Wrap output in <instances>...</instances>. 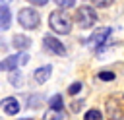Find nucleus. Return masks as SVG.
<instances>
[{
    "mask_svg": "<svg viewBox=\"0 0 124 120\" xmlns=\"http://www.w3.org/2000/svg\"><path fill=\"white\" fill-rule=\"evenodd\" d=\"M43 120H64V112H62V110H54V108H50V110L45 114Z\"/></svg>",
    "mask_w": 124,
    "mask_h": 120,
    "instance_id": "obj_13",
    "label": "nucleus"
},
{
    "mask_svg": "<svg viewBox=\"0 0 124 120\" xmlns=\"http://www.w3.org/2000/svg\"><path fill=\"white\" fill-rule=\"evenodd\" d=\"M27 2H29V4H35V6H45L48 0H27Z\"/></svg>",
    "mask_w": 124,
    "mask_h": 120,
    "instance_id": "obj_20",
    "label": "nucleus"
},
{
    "mask_svg": "<svg viewBox=\"0 0 124 120\" xmlns=\"http://www.w3.org/2000/svg\"><path fill=\"white\" fill-rule=\"evenodd\" d=\"M50 74H52V66H50V64H46V66L37 68V70L33 72V77H35V81H37V83H46V81H48V77H50Z\"/></svg>",
    "mask_w": 124,
    "mask_h": 120,
    "instance_id": "obj_8",
    "label": "nucleus"
},
{
    "mask_svg": "<svg viewBox=\"0 0 124 120\" xmlns=\"http://www.w3.org/2000/svg\"><path fill=\"white\" fill-rule=\"evenodd\" d=\"M17 66H19V54H12V56H8L0 62V72L2 70L12 72V70H17Z\"/></svg>",
    "mask_w": 124,
    "mask_h": 120,
    "instance_id": "obj_10",
    "label": "nucleus"
},
{
    "mask_svg": "<svg viewBox=\"0 0 124 120\" xmlns=\"http://www.w3.org/2000/svg\"><path fill=\"white\" fill-rule=\"evenodd\" d=\"M95 6H99V8H107V6H110L114 0H91Z\"/></svg>",
    "mask_w": 124,
    "mask_h": 120,
    "instance_id": "obj_19",
    "label": "nucleus"
},
{
    "mask_svg": "<svg viewBox=\"0 0 124 120\" xmlns=\"http://www.w3.org/2000/svg\"><path fill=\"white\" fill-rule=\"evenodd\" d=\"M21 120H31V118H21Z\"/></svg>",
    "mask_w": 124,
    "mask_h": 120,
    "instance_id": "obj_21",
    "label": "nucleus"
},
{
    "mask_svg": "<svg viewBox=\"0 0 124 120\" xmlns=\"http://www.w3.org/2000/svg\"><path fill=\"white\" fill-rule=\"evenodd\" d=\"M12 45H14L16 50H27V48L31 46V39H29L27 35H14Z\"/></svg>",
    "mask_w": 124,
    "mask_h": 120,
    "instance_id": "obj_11",
    "label": "nucleus"
},
{
    "mask_svg": "<svg viewBox=\"0 0 124 120\" xmlns=\"http://www.w3.org/2000/svg\"><path fill=\"white\" fill-rule=\"evenodd\" d=\"M10 25H12V12H10L8 4H0V29L6 31V29H10Z\"/></svg>",
    "mask_w": 124,
    "mask_h": 120,
    "instance_id": "obj_9",
    "label": "nucleus"
},
{
    "mask_svg": "<svg viewBox=\"0 0 124 120\" xmlns=\"http://www.w3.org/2000/svg\"><path fill=\"white\" fill-rule=\"evenodd\" d=\"M79 89H81V83L76 81V83H72V85L68 87V93H70V95H76V93H79Z\"/></svg>",
    "mask_w": 124,
    "mask_h": 120,
    "instance_id": "obj_18",
    "label": "nucleus"
},
{
    "mask_svg": "<svg viewBox=\"0 0 124 120\" xmlns=\"http://www.w3.org/2000/svg\"><path fill=\"white\" fill-rule=\"evenodd\" d=\"M21 79H23V77H21V74H19L17 70H12V72H10V83H12L14 87H21V83H23Z\"/></svg>",
    "mask_w": 124,
    "mask_h": 120,
    "instance_id": "obj_12",
    "label": "nucleus"
},
{
    "mask_svg": "<svg viewBox=\"0 0 124 120\" xmlns=\"http://www.w3.org/2000/svg\"><path fill=\"white\" fill-rule=\"evenodd\" d=\"M97 21V14L91 6H79L78 12H76V23L81 27V29H89L93 27Z\"/></svg>",
    "mask_w": 124,
    "mask_h": 120,
    "instance_id": "obj_3",
    "label": "nucleus"
},
{
    "mask_svg": "<svg viewBox=\"0 0 124 120\" xmlns=\"http://www.w3.org/2000/svg\"><path fill=\"white\" fill-rule=\"evenodd\" d=\"M99 79H103V81H112V79H114V74H112V72H101V74H99Z\"/></svg>",
    "mask_w": 124,
    "mask_h": 120,
    "instance_id": "obj_17",
    "label": "nucleus"
},
{
    "mask_svg": "<svg viewBox=\"0 0 124 120\" xmlns=\"http://www.w3.org/2000/svg\"><path fill=\"white\" fill-rule=\"evenodd\" d=\"M48 105H50V108H54V110H62V108H64V101H62L60 95H54V97L48 101Z\"/></svg>",
    "mask_w": 124,
    "mask_h": 120,
    "instance_id": "obj_14",
    "label": "nucleus"
},
{
    "mask_svg": "<svg viewBox=\"0 0 124 120\" xmlns=\"http://www.w3.org/2000/svg\"><path fill=\"white\" fill-rule=\"evenodd\" d=\"M17 21H19V25L25 27V29H37L39 23H41V15H39V12L33 10V8H21L19 14H17Z\"/></svg>",
    "mask_w": 124,
    "mask_h": 120,
    "instance_id": "obj_2",
    "label": "nucleus"
},
{
    "mask_svg": "<svg viewBox=\"0 0 124 120\" xmlns=\"http://www.w3.org/2000/svg\"><path fill=\"white\" fill-rule=\"evenodd\" d=\"M58 8H72L76 4V0H54Z\"/></svg>",
    "mask_w": 124,
    "mask_h": 120,
    "instance_id": "obj_16",
    "label": "nucleus"
},
{
    "mask_svg": "<svg viewBox=\"0 0 124 120\" xmlns=\"http://www.w3.org/2000/svg\"><path fill=\"white\" fill-rule=\"evenodd\" d=\"M43 45H45V48H46L48 52H52V54H58V56H64V54H66V46H64L56 37H52V35H45V37H43Z\"/></svg>",
    "mask_w": 124,
    "mask_h": 120,
    "instance_id": "obj_6",
    "label": "nucleus"
},
{
    "mask_svg": "<svg viewBox=\"0 0 124 120\" xmlns=\"http://www.w3.org/2000/svg\"><path fill=\"white\" fill-rule=\"evenodd\" d=\"M48 25L52 31H56L58 35H68L70 29H72V17L62 12V10H54L50 15H48Z\"/></svg>",
    "mask_w": 124,
    "mask_h": 120,
    "instance_id": "obj_1",
    "label": "nucleus"
},
{
    "mask_svg": "<svg viewBox=\"0 0 124 120\" xmlns=\"http://www.w3.org/2000/svg\"><path fill=\"white\" fill-rule=\"evenodd\" d=\"M107 116L110 120H122V99L110 97L107 101Z\"/></svg>",
    "mask_w": 124,
    "mask_h": 120,
    "instance_id": "obj_4",
    "label": "nucleus"
},
{
    "mask_svg": "<svg viewBox=\"0 0 124 120\" xmlns=\"http://www.w3.org/2000/svg\"><path fill=\"white\" fill-rule=\"evenodd\" d=\"M83 120H103V114H101L97 108H89V110L83 114Z\"/></svg>",
    "mask_w": 124,
    "mask_h": 120,
    "instance_id": "obj_15",
    "label": "nucleus"
},
{
    "mask_svg": "<svg viewBox=\"0 0 124 120\" xmlns=\"http://www.w3.org/2000/svg\"><path fill=\"white\" fill-rule=\"evenodd\" d=\"M0 108H2L6 114L14 116V114H17V112H19V103H17V99H16V97H6V99H2Z\"/></svg>",
    "mask_w": 124,
    "mask_h": 120,
    "instance_id": "obj_7",
    "label": "nucleus"
},
{
    "mask_svg": "<svg viewBox=\"0 0 124 120\" xmlns=\"http://www.w3.org/2000/svg\"><path fill=\"white\" fill-rule=\"evenodd\" d=\"M108 35H110V27H101V29H97V31L89 37L87 45L93 46V48H103V46H105V41L108 39Z\"/></svg>",
    "mask_w": 124,
    "mask_h": 120,
    "instance_id": "obj_5",
    "label": "nucleus"
}]
</instances>
